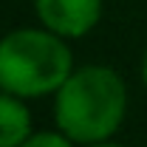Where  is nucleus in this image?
<instances>
[{
    "label": "nucleus",
    "mask_w": 147,
    "mask_h": 147,
    "mask_svg": "<svg viewBox=\"0 0 147 147\" xmlns=\"http://www.w3.org/2000/svg\"><path fill=\"white\" fill-rule=\"evenodd\" d=\"M74 144H76V142H71L62 130H57V133L42 130V133H31L20 147H74Z\"/></svg>",
    "instance_id": "39448f33"
},
{
    "label": "nucleus",
    "mask_w": 147,
    "mask_h": 147,
    "mask_svg": "<svg viewBox=\"0 0 147 147\" xmlns=\"http://www.w3.org/2000/svg\"><path fill=\"white\" fill-rule=\"evenodd\" d=\"M74 57L65 37L42 28H14L0 37V91L37 99L57 93L71 76Z\"/></svg>",
    "instance_id": "f03ea898"
},
{
    "label": "nucleus",
    "mask_w": 147,
    "mask_h": 147,
    "mask_svg": "<svg viewBox=\"0 0 147 147\" xmlns=\"http://www.w3.org/2000/svg\"><path fill=\"white\" fill-rule=\"evenodd\" d=\"M142 82H144V88H147V51L142 57Z\"/></svg>",
    "instance_id": "0eeeda50"
},
{
    "label": "nucleus",
    "mask_w": 147,
    "mask_h": 147,
    "mask_svg": "<svg viewBox=\"0 0 147 147\" xmlns=\"http://www.w3.org/2000/svg\"><path fill=\"white\" fill-rule=\"evenodd\" d=\"M127 88L108 65H82L54 93V119L76 144L110 139L125 122Z\"/></svg>",
    "instance_id": "f257e3e1"
},
{
    "label": "nucleus",
    "mask_w": 147,
    "mask_h": 147,
    "mask_svg": "<svg viewBox=\"0 0 147 147\" xmlns=\"http://www.w3.org/2000/svg\"><path fill=\"white\" fill-rule=\"evenodd\" d=\"M85 147H122V144H116V142L105 139V142H93V144H85Z\"/></svg>",
    "instance_id": "423d86ee"
},
{
    "label": "nucleus",
    "mask_w": 147,
    "mask_h": 147,
    "mask_svg": "<svg viewBox=\"0 0 147 147\" xmlns=\"http://www.w3.org/2000/svg\"><path fill=\"white\" fill-rule=\"evenodd\" d=\"M34 11L48 31L65 40H79L96 28L102 0H34Z\"/></svg>",
    "instance_id": "7ed1b4c3"
},
{
    "label": "nucleus",
    "mask_w": 147,
    "mask_h": 147,
    "mask_svg": "<svg viewBox=\"0 0 147 147\" xmlns=\"http://www.w3.org/2000/svg\"><path fill=\"white\" fill-rule=\"evenodd\" d=\"M31 136V110L23 96L0 91V147H20Z\"/></svg>",
    "instance_id": "20e7f679"
}]
</instances>
